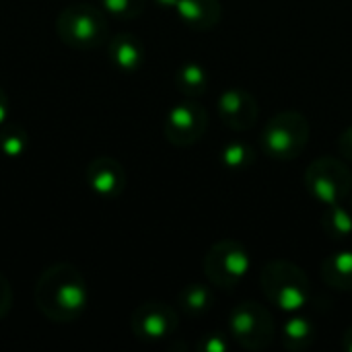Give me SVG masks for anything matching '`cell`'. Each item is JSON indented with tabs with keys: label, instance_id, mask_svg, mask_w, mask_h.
Returning a JSON list of instances; mask_svg holds the SVG:
<instances>
[{
	"label": "cell",
	"instance_id": "obj_21",
	"mask_svg": "<svg viewBox=\"0 0 352 352\" xmlns=\"http://www.w3.org/2000/svg\"><path fill=\"white\" fill-rule=\"evenodd\" d=\"M101 8L116 19L130 21L144 12L146 0H101Z\"/></svg>",
	"mask_w": 352,
	"mask_h": 352
},
{
	"label": "cell",
	"instance_id": "obj_19",
	"mask_svg": "<svg viewBox=\"0 0 352 352\" xmlns=\"http://www.w3.org/2000/svg\"><path fill=\"white\" fill-rule=\"evenodd\" d=\"M219 155H221L219 159H221L223 167H227L229 171H235V173L237 171H245V169H250L256 163L254 146L248 144V142H241V140L225 144Z\"/></svg>",
	"mask_w": 352,
	"mask_h": 352
},
{
	"label": "cell",
	"instance_id": "obj_28",
	"mask_svg": "<svg viewBox=\"0 0 352 352\" xmlns=\"http://www.w3.org/2000/svg\"><path fill=\"white\" fill-rule=\"evenodd\" d=\"M351 208H352V194H351Z\"/></svg>",
	"mask_w": 352,
	"mask_h": 352
},
{
	"label": "cell",
	"instance_id": "obj_8",
	"mask_svg": "<svg viewBox=\"0 0 352 352\" xmlns=\"http://www.w3.org/2000/svg\"><path fill=\"white\" fill-rule=\"evenodd\" d=\"M208 128V111L204 105H200L198 101H182L177 105H173L165 118V138L173 144V146H192L196 142H200V138L206 134Z\"/></svg>",
	"mask_w": 352,
	"mask_h": 352
},
{
	"label": "cell",
	"instance_id": "obj_5",
	"mask_svg": "<svg viewBox=\"0 0 352 352\" xmlns=\"http://www.w3.org/2000/svg\"><path fill=\"white\" fill-rule=\"evenodd\" d=\"M305 186L320 204H342L352 194V171L338 157H320L305 169Z\"/></svg>",
	"mask_w": 352,
	"mask_h": 352
},
{
	"label": "cell",
	"instance_id": "obj_23",
	"mask_svg": "<svg viewBox=\"0 0 352 352\" xmlns=\"http://www.w3.org/2000/svg\"><path fill=\"white\" fill-rule=\"evenodd\" d=\"M10 305H12V289H10V283L6 280V276L0 272V320H4Z\"/></svg>",
	"mask_w": 352,
	"mask_h": 352
},
{
	"label": "cell",
	"instance_id": "obj_27",
	"mask_svg": "<svg viewBox=\"0 0 352 352\" xmlns=\"http://www.w3.org/2000/svg\"><path fill=\"white\" fill-rule=\"evenodd\" d=\"M161 8H175L179 0H155Z\"/></svg>",
	"mask_w": 352,
	"mask_h": 352
},
{
	"label": "cell",
	"instance_id": "obj_6",
	"mask_svg": "<svg viewBox=\"0 0 352 352\" xmlns=\"http://www.w3.org/2000/svg\"><path fill=\"white\" fill-rule=\"evenodd\" d=\"M252 256L235 239L217 241L204 256V274L206 278L225 291H233L250 274Z\"/></svg>",
	"mask_w": 352,
	"mask_h": 352
},
{
	"label": "cell",
	"instance_id": "obj_26",
	"mask_svg": "<svg viewBox=\"0 0 352 352\" xmlns=\"http://www.w3.org/2000/svg\"><path fill=\"white\" fill-rule=\"evenodd\" d=\"M342 346L349 352H352V326L344 332V336H342Z\"/></svg>",
	"mask_w": 352,
	"mask_h": 352
},
{
	"label": "cell",
	"instance_id": "obj_4",
	"mask_svg": "<svg viewBox=\"0 0 352 352\" xmlns=\"http://www.w3.org/2000/svg\"><path fill=\"white\" fill-rule=\"evenodd\" d=\"M309 120L299 111H280L264 126L262 148L268 157L278 161L297 159L309 142Z\"/></svg>",
	"mask_w": 352,
	"mask_h": 352
},
{
	"label": "cell",
	"instance_id": "obj_20",
	"mask_svg": "<svg viewBox=\"0 0 352 352\" xmlns=\"http://www.w3.org/2000/svg\"><path fill=\"white\" fill-rule=\"evenodd\" d=\"M29 148V134L19 124L2 126L0 130V153L8 159H19Z\"/></svg>",
	"mask_w": 352,
	"mask_h": 352
},
{
	"label": "cell",
	"instance_id": "obj_9",
	"mask_svg": "<svg viewBox=\"0 0 352 352\" xmlns=\"http://www.w3.org/2000/svg\"><path fill=\"white\" fill-rule=\"evenodd\" d=\"M179 326L177 311L163 301H146L138 305L130 318L132 334L144 342H159L175 334Z\"/></svg>",
	"mask_w": 352,
	"mask_h": 352
},
{
	"label": "cell",
	"instance_id": "obj_18",
	"mask_svg": "<svg viewBox=\"0 0 352 352\" xmlns=\"http://www.w3.org/2000/svg\"><path fill=\"white\" fill-rule=\"evenodd\" d=\"M322 229L330 239H349L352 235V208L349 210L342 204L326 206V212L322 214Z\"/></svg>",
	"mask_w": 352,
	"mask_h": 352
},
{
	"label": "cell",
	"instance_id": "obj_1",
	"mask_svg": "<svg viewBox=\"0 0 352 352\" xmlns=\"http://www.w3.org/2000/svg\"><path fill=\"white\" fill-rule=\"evenodd\" d=\"M89 293L82 272L68 264L58 262L41 272L35 285V305L43 318L68 324L76 322L87 309Z\"/></svg>",
	"mask_w": 352,
	"mask_h": 352
},
{
	"label": "cell",
	"instance_id": "obj_22",
	"mask_svg": "<svg viewBox=\"0 0 352 352\" xmlns=\"http://www.w3.org/2000/svg\"><path fill=\"white\" fill-rule=\"evenodd\" d=\"M231 349L227 338L223 334H206L200 342H198V351L200 352H227Z\"/></svg>",
	"mask_w": 352,
	"mask_h": 352
},
{
	"label": "cell",
	"instance_id": "obj_24",
	"mask_svg": "<svg viewBox=\"0 0 352 352\" xmlns=\"http://www.w3.org/2000/svg\"><path fill=\"white\" fill-rule=\"evenodd\" d=\"M338 151H340V155H342L346 161H351L352 163V126H349V128L340 134V138H338Z\"/></svg>",
	"mask_w": 352,
	"mask_h": 352
},
{
	"label": "cell",
	"instance_id": "obj_12",
	"mask_svg": "<svg viewBox=\"0 0 352 352\" xmlns=\"http://www.w3.org/2000/svg\"><path fill=\"white\" fill-rule=\"evenodd\" d=\"M107 54L111 64L126 74L140 70L146 56L140 37H136L134 33H118L111 39H107Z\"/></svg>",
	"mask_w": 352,
	"mask_h": 352
},
{
	"label": "cell",
	"instance_id": "obj_7",
	"mask_svg": "<svg viewBox=\"0 0 352 352\" xmlns=\"http://www.w3.org/2000/svg\"><path fill=\"white\" fill-rule=\"evenodd\" d=\"M233 340L245 351H264L272 344L276 328L268 307L256 301H243L229 316Z\"/></svg>",
	"mask_w": 352,
	"mask_h": 352
},
{
	"label": "cell",
	"instance_id": "obj_17",
	"mask_svg": "<svg viewBox=\"0 0 352 352\" xmlns=\"http://www.w3.org/2000/svg\"><path fill=\"white\" fill-rule=\"evenodd\" d=\"M175 87L186 97H200L208 89V72L198 62H186L175 72Z\"/></svg>",
	"mask_w": 352,
	"mask_h": 352
},
{
	"label": "cell",
	"instance_id": "obj_14",
	"mask_svg": "<svg viewBox=\"0 0 352 352\" xmlns=\"http://www.w3.org/2000/svg\"><path fill=\"white\" fill-rule=\"evenodd\" d=\"M320 274L324 283L336 291H352V252L342 250L336 254H330L320 268Z\"/></svg>",
	"mask_w": 352,
	"mask_h": 352
},
{
	"label": "cell",
	"instance_id": "obj_2",
	"mask_svg": "<svg viewBox=\"0 0 352 352\" xmlns=\"http://www.w3.org/2000/svg\"><path fill=\"white\" fill-rule=\"evenodd\" d=\"M264 297L278 309L295 314L309 299V276L289 260H272L260 272Z\"/></svg>",
	"mask_w": 352,
	"mask_h": 352
},
{
	"label": "cell",
	"instance_id": "obj_16",
	"mask_svg": "<svg viewBox=\"0 0 352 352\" xmlns=\"http://www.w3.org/2000/svg\"><path fill=\"white\" fill-rule=\"evenodd\" d=\"M316 342V326L309 318L293 316L283 326V344L293 352L307 351Z\"/></svg>",
	"mask_w": 352,
	"mask_h": 352
},
{
	"label": "cell",
	"instance_id": "obj_10",
	"mask_svg": "<svg viewBox=\"0 0 352 352\" xmlns=\"http://www.w3.org/2000/svg\"><path fill=\"white\" fill-rule=\"evenodd\" d=\"M217 107L223 124L237 132H245L254 128L260 118L258 99L254 97V93L241 87L225 89L217 99Z\"/></svg>",
	"mask_w": 352,
	"mask_h": 352
},
{
	"label": "cell",
	"instance_id": "obj_25",
	"mask_svg": "<svg viewBox=\"0 0 352 352\" xmlns=\"http://www.w3.org/2000/svg\"><path fill=\"white\" fill-rule=\"evenodd\" d=\"M8 116H10V103H8V97H6L4 89L0 87V126L6 124Z\"/></svg>",
	"mask_w": 352,
	"mask_h": 352
},
{
	"label": "cell",
	"instance_id": "obj_15",
	"mask_svg": "<svg viewBox=\"0 0 352 352\" xmlns=\"http://www.w3.org/2000/svg\"><path fill=\"white\" fill-rule=\"evenodd\" d=\"M177 303L182 307V311L190 318H200L204 314H208L214 305V293L210 287L200 285V283H192L188 287H184L177 295Z\"/></svg>",
	"mask_w": 352,
	"mask_h": 352
},
{
	"label": "cell",
	"instance_id": "obj_13",
	"mask_svg": "<svg viewBox=\"0 0 352 352\" xmlns=\"http://www.w3.org/2000/svg\"><path fill=\"white\" fill-rule=\"evenodd\" d=\"M175 12L186 27L194 31H208L221 23L223 4L221 0H179Z\"/></svg>",
	"mask_w": 352,
	"mask_h": 352
},
{
	"label": "cell",
	"instance_id": "obj_11",
	"mask_svg": "<svg viewBox=\"0 0 352 352\" xmlns=\"http://www.w3.org/2000/svg\"><path fill=\"white\" fill-rule=\"evenodd\" d=\"M87 184L101 198H118L126 188V169L113 157H95L87 167Z\"/></svg>",
	"mask_w": 352,
	"mask_h": 352
},
{
	"label": "cell",
	"instance_id": "obj_3",
	"mask_svg": "<svg viewBox=\"0 0 352 352\" xmlns=\"http://www.w3.org/2000/svg\"><path fill=\"white\" fill-rule=\"evenodd\" d=\"M58 37L72 50H93L109 39L107 12L93 4H70L56 19Z\"/></svg>",
	"mask_w": 352,
	"mask_h": 352
}]
</instances>
